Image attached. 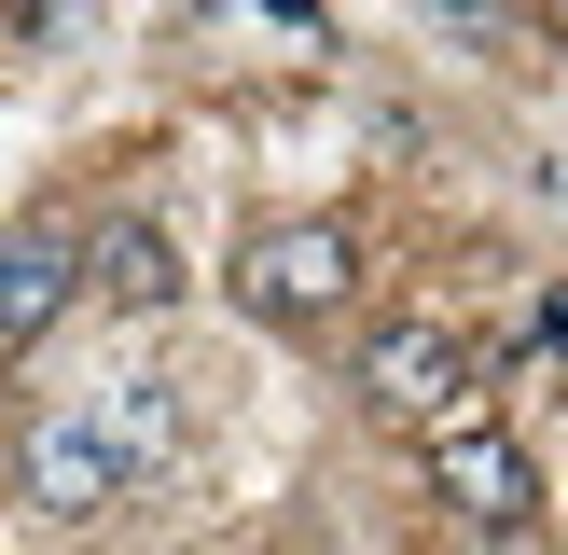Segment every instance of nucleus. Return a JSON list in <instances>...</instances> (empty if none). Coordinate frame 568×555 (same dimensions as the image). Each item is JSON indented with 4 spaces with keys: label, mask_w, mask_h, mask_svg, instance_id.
<instances>
[{
    "label": "nucleus",
    "mask_w": 568,
    "mask_h": 555,
    "mask_svg": "<svg viewBox=\"0 0 568 555\" xmlns=\"http://www.w3.org/2000/svg\"><path fill=\"white\" fill-rule=\"evenodd\" d=\"M347 278H361V236L347 222H264V236L236 250V305L250 320H333V305H347Z\"/></svg>",
    "instance_id": "f257e3e1"
},
{
    "label": "nucleus",
    "mask_w": 568,
    "mask_h": 555,
    "mask_svg": "<svg viewBox=\"0 0 568 555\" xmlns=\"http://www.w3.org/2000/svg\"><path fill=\"white\" fill-rule=\"evenodd\" d=\"M361 403L403 416V431H458L471 416V347L444 320H388L375 347H361Z\"/></svg>",
    "instance_id": "f03ea898"
},
{
    "label": "nucleus",
    "mask_w": 568,
    "mask_h": 555,
    "mask_svg": "<svg viewBox=\"0 0 568 555\" xmlns=\"http://www.w3.org/2000/svg\"><path fill=\"white\" fill-rule=\"evenodd\" d=\"M14 486H28V514H55V527H98L111 500H125V472H111V444L83 431L70 403H55V416H28V444H14Z\"/></svg>",
    "instance_id": "7ed1b4c3"
},
{
    "label": "nucleus",
    "mask_w": 568,
    "mask_h": 555,
    "mask_svg": "<svg viewBox=\"0 0 568 555\" xmlns=\"http://www.w3.org/2000/svg\"><path fill=\"white\" fill-rule=\"evenodd\" d=\"M430 486H444V514H471V527H527V514H541V472H527V444H514V431H486V416L430 431Z\"/></svg>",
    "instance_id": "20e7f679"
},
{
    "label": "nucleus",
    "mask_w": 568,
    "mask_h": 555,
    "mask_svg": "<svg viewBox=\"0 0 568 555\" xmlns=\"http://www.w3.org/2000/svg\"><path fill=\"white\" fill-rule=\"evenodd\" d=\"M70 416H83V431L111 444V472H125V486H139V472L166 458V444H181V389H166V375H98V389H83Z\"/></svg>",
    "instance_id": "39448f33"
},
{
    "label": "nucleus",
    "mask_w": 568,
    "mask_h": 555,
    "mask_svg": "<svg viewBox=\"0 0 568 555\" xmlns=\"http://www.w3.org/2000/svg\"><path fill=\"white\" fill-rule=\"evenodd\" d=\"M83 292H98V305H125V320L181 305V250H166V222H111V236L83 250Z\"/></svg>",
    "instance_id": "423d86ee"
},
{
    "label": "nucleus",
    "mask_w": 568,
    "mask_h": 555,
    "mask_svg": "<svg viewBox=\"0 0 568 555\" xmlns=\"http://www.w3.org/2000/svg\"><path fill=\"white\" fill-rule=\"evenodd\" d=\"M70 292H83V250H70V236H0V347L55 333Z\"/></svg>",
    "instance_id": "0eeeda50"
}]
</instances>
